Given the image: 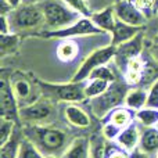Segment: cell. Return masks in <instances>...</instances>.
Instances as JSON below:
<instances>
[{
	"mask_svg": "<svg viewBox=\"0 0 158 158\" xmlns=\"http://www.w3.org/2000/svg\"><path fill=\"white\" fill-rule=\"evenodd\" d=\"M22 39L17 53L18 61L46 57V61L35 64L29 69L33 78L52 83L72 82L90 53L111 44V33L107 32L67 39L44 38L40 35Z\"/></svg>",
	"mask_w": 158,
	"mask_h": 158,
	"instance_id": "6da1fadb",
	"label": "cell"
},
{
	"mask_svg": "<svg viewBox=\"0 0 158 158\" xmlns=\"http://www.w3.org/2000/svg\"><path fill=\"white\" fill-rule=\"evenodd\" d=\"M67 126L60 122L52 125H22V132L24 136L43 153L44 157H63L72 140L77 137L72 136Z\"/></svg>",
	"mask_w": 158,
	"mask_h": 158,
	"instance_id": "7a4b0ae2",
	"label": "cell"
},
{
	"mask_svg": "<svg viewBox=\"0 0 158 158\" xmlns=\"http://www.w3.org/2000/svg\"><path fill=\"white\" fill-rule=\"evenodd\" d=\"M10 21L11 33H21L24 32H40L44 28V14L40 4H21L19 7L14 8L7 14ZM39 32V33H40Z\"/></svg>",
	"mask_w": 158,
	"mask_h": 158,
	"instance_id": "3957f363",
	"label": "cell"
},
{
	"mask_svg": "<svg viewBox=\"0 0 158 158\" xmlns=\"http://www.w3.org/2000/svg\"><path fill=\"white\" fill-rule=\"evenodd\" d=\"M61 104L54 103L53 100L42 96L35 103L19 108L22 125H52L58 123V112Z\"/></svg>",
	"mask_w": 158,
	"mask_h": 158,
	"instance_id": "277c9868",
	"label": "cell"
},
{
	"mask_svg": "<svg viewBox=\"0 0 158 158\" xmlns=\"http://www.w3.org/2000/svg\"><path fill=\"white\" fill-rule=\"evenodd\" d=\"M39 87L42 90V96L53 100L57 104H68V103H83L87 100L83 82H64V83H52L38 79Z\"/></svg>",
	"mask_w": 158,
	"mask_h": 158,
	"instance_id": "5b68a950",
	"label": "cell"
},
{
	"mask_svg": "<svg viewBox=\"0 0 158 158\" xmlns=\"http://www.w3.org/2000/svg\"><path fill=\"white\" fill-rule=\"evenodd\" d=\"M129 89H131V86L123 79L122 82L115 81L114 83H111V86L108 87L107 92L89 100L90 112L97 119L101 121L110 111L125 104V97L126 93L129 92Z\"/></svg>",
	"mask_w": 158,
	"mask_h": 158,
	"instance_id": "8992f818",
	"label": "cell"
},
{
	"mask_svg": "<svg viewBox=\"0 0 158 158\" xmlns=\"http://www.w3.org/2000/svg\"><path fill=\"white\" fill-rule=\"evenodd\" d=\"M40 7L44 14V28L42 32L69 27L79 18H82L63 0H43L40 3Z\"/></svg>",
	"mask_w": 158,
	"mask_h": 158,
	"instance_id": "52a82bcc",
	"label": "cell"
},
{
	"mask_svg": "<svg viewBox=\"0 0 158 158\" xmlns=\"http://www.w3.org/2000/svg\"><path fill=\"white\" fill-rule=\"evenodd\" d=\"M31 77L27 72H21V71H13V74L8 75L14 94H15L17 100H18L19 108L29 106V104L35 103L38 98L42 97V90L39 87L38 79L36 78L32 79Z\"/></svg>",
	"mask_w": 158,
	"mask_h": 158,
	"instance_id": "ba28073f",
	"label": "cell"
},
{
	"mask_svg": "<svg viewBox=\"0 0 158 158\" xmlns=\"http://www.w3.org/2000/svg\"><path fill=\"white\" fill-rule=\"evenodd\" d=\"M115 56H117V46H114L112 43L108 44V46H104V47H100V49L94 50V52L90 53L86 60L83 61L82 67L79 68L77 75H75L74 82L87 81L89 75L92 74L96 68L114 63Z\"/></svg>",
	"mask_w": 158,
	"mask_h": 158,
	"instance_id": "9c48e42d",
	"label": "cell"
},
{
	"mask_svg": "<svg viewBox=\"0 0 158 158\" xmlns=\"http://www.w3.org/2000/svg\"><path fill=\"white\" fill-rule=\"evenodd\" d=\"M0 110H2V118L10 119L21 126V117H19V104L14 94L13 86L8 75L3 69L2 78H0Z\"/></svg>",
	"mask_w": 158,
	"mask_h": 158,
	"instance_id": "30bf717a",
	"label": "cell"
},
{
	"mask_svg": "<svg viewBox=\"0 0 158 158\" xmlns=\"http://www.w3.org/2000/svg\"><path fill=\"white\" fill-rule=\"evenodd\" d=\"M97 33H103L100 28L94 25V22L90 18H79L77 22L72 25L61 29L56 31H44L38 35L44 36V38H56V39H67V38H79V36H89V35H97Z\"/></svg>",
	"mask_w": 158,
	"mask_h": 158,
	"instance_id": "8fae6325",
	"label": "cell"
},
{
	"mask_svg": "<svg viewBox=\"0 0 158 158\" xmlns=\"http://www.w3.org/2000/svg\"><path fill=\"white\" fill-rule=\"evenodd\" d=\"M144 50H146V35H144V29H143L135 38H132L131 40L117 46V56H115V60H114L115 67L122 74L128 61L131 58L142 56Z\"/></svg>",
	"mask_w": 158,
	"mask_h": 158,
	"instance_id": "7c38bea8",
	"label": "cell"
},
{
	"mask_svg": "<svg viewBox=\"0 0 158 158\" xmlns=\"http://www.w3.org/2000/svg\"><path fill=\"white\" fill-rule=\"evenodd\" d=\"M117 19L133 27H144L147 24V17L139 10L131 0H121L114 4Z\"/></svg>",
	"mask_w": 158,
	"mask_h": 158,
	"instance_id": "4fadbf2b",
	"label": "cell"
},
{
	"mask_svg": "<svg viewBox=\"0 0 158 158\" xmlns=\"http://www.w3.org/2000/svg\"><path fill=\"white\" fill-rule=\"evenodd\" d=\"M63 118L71 128L85 131L92 125L90 114L81 106V103H68L63 104Z\"/></svg>",
	"mask_w": 158,
	"mask_h": 158,
	"instance_id": "5bb4252c",
	"label": "cell"
},
{
	"mask_svg": "<svg viewBox=\"0 0 158 158\" xmlns=\"http://www.w3.org/2000/svg\"><path fill=\"white\" fill-rule=\"evenodd\" d=\"M140 135H142V125L135 119L133 122L129 123L126 128H123L122 131H121L119 136L117 137L115 142L122 148H125L126 151L131 153V151H133L136 147H139Z\"/></svg>",
	"mask_w": 158,
	"mask_h": 158,
	"instance_id": "9a60e30c",
	"label": "cell"
},
{
	"mask_svg": "<svg viewBox=\"0 0 158 158\" xmlns=\"http://www.w3.org/2000/svg\"><path fill=\"white\" fill-rule=\"evenodd\" d=\"M135 119H136V111L128 108L126 106H121V107L114 108L112 111H110L108 114L100 121V123L110 122V123L117 125L118 128L123 129V128H126L129 123L133 122Z\"/></svg>",
	"mask_w": 158,
	"mask_h": 158,
	"instance_id": "2e32d148",
	"label": "cell"
},
{
	"mask_svg": "<svg viewBox=\"0 0 158 158\" xmlns=\"http://www.w3.org/2000/svg\"><path fill=\"white\" fill-rule=\"evenodd\" d=\"M90 19L94 22V25L97 28H100L103 32L111 33L115 28V24H117V15H115V10L114 6L111 7H106L101 8L98 11H94V13L90 15Z\"/></svg>",
	"mask_w": 158,
	"mask_h": 158,
	"instance_id": "e0dca14e",
	"label": "cell"
},
{
	"mask_svg": "<svg viewBox=\"0 0 158 158\" xmlns=\"http://www.w3.org/2000/svg\"><path fill=\"white\" fill-rule=\"evenodd\" d=\"M144 29V27H133V25L125 24V22L118 19L115 24L114 31L111 32V43L114 46H119V44L125 43V42L131 40L132 38L140 33Z\"/></svg>",
	"mask_w": 158,
	"mask_h": 158,
	"instance_id": "ac0fdd59",
	"label": "cell"
},
{
	"mask_svg": "<svg viewBox=\"0 0 158 158\" xmlns=\"http://www.w3.org/2000/svg\"><path fill=\"white\" fill-rule=\"evenodd\" d=\"M61 158H92V144L86 136H77Z\"/></svg>",
	"mask_w": 158,
	"mask_h": 158,
	"instance_id": "d6986e66",
	"label": "cell"
},
{
	"mask_svg": "<svg viewBox=\"0 0 158 158\" xmlns=\"http://www.w3.org/2000/svg\"><path fill=\"white\" fill-rule=\"evenodd\" d=\"M147 98H148V90L146 87L142 86L131 87L129 92L126 93L123 106H126L128 108L133 110V111H139L143 107L147 106Z\"/></svg>",
	"mask_w": 158,
	"mask_h": 158,
	"instance_id": "ffe728a7",
	"label": "cell"
},
{
	"mask_svg": "<svg viewBox=\"0 0 158 158\" xmlns=\"http://www.w3.org/2000/svg\"><path fill=\"white\" fill-rule=\"evenodd\" d=\"M139 147L143 151L148 153L150 156L157 157L158 154V128H143L142 126V135H140Z\"/></svg>",
	"mask_w": 158,
	"mask_h": 158,
	"instance_id": "44dd1931",
	"label": "cell"
},
{
	"mask_svg": "<svg viewBox=\"0 0 158 158\" xmlns=\"http://www.w3.org/2000/svg\"><path fill=\"white\" fill-rule=\"evenodd\" d=\"M22 139H24V132H22V126H17L14 131L13 136L0 146V158H17L19 150V144H21Z\"/></svg>",
	"mask_w": 158,
	"mask_h": 158,
	"instance_id": "7402d4cb",
	"label": "cell"
},
{
	"mask_svg": "<svg viewBox=\"0 0 158 158\" xmlns=\"http://www.w3.org/2000/svg\"><path fill=\"white\" fill-rule=\"evenodd\" d=\"M21 39L18 33H7V35H0V56L2 60H4L7 56H14L18 53L21 46Z\"/></svg>",
	"mask_w": 158,
	"mask_h": 158,
	"instance_id": "603a6c76",
	"label": "cell"
},
{
	"mask_svg": "<svg viewBox=\"0 0 158 158\" xmlns=\"http://www.w3.org/2000/svg\"><path fill=\"white\" fill-rule=\"evenodd\" d=\"M136 121L143 128H154L158 125V108L153 107H143L136 111Z\"/></svg>",
	"mask_w": 158,
	"mask_h": 158,
	"instance_id": "cb8c5ba5",
	"label": "cell"
},
{
	"mask_svg": "<svg viewBox=\"0 0 158 158\" xmlns=\"http://www.w3.org/2000/svg\"><path fill=\"white\" fill-rule=\"evenodd\" d=\"M110 86H111V82L106 81V79H87L86 86H85V93H86L87 100L103 94L104 92L108 90Z\"/></svg>",
	"mask_w": 158,
	"mask_h": 158,
	"instance_id": "d4e9b609",
	"label": "cell"
},
{
	"mask_svg": "<svg viewBox=\"0 0 158 158\" xmlns=\"http://www.w3.org/2000/svg\"><path fill=\"white\" fill-rule=\"evenodd\" d=\"M17 158H44V156L29 139H27V137L24 136L21 144H19V150H18Z\"/></svg>",
	"mask_w": 158,
	"mask_h": 158,
	"instance_id": "484cf974",
	"label": "cell"
},
{
	"mask_svg": "<svg viewBox=\"0 0 158 158\" xmlns=\"http://www.w3.org/2000/svg\"><path fill=\"white\" fill-rule=\"evenodd\" d=\"M67 6L72 8L75 13H78L81 17L85 18H90V15L93 14L92 7L89 4V0H63Z\"/></svg>",
	"mask_w": 158,
	"mask_h": 158,
	"instance_id": "4316f807",
	"label": "cell"
},
{
	"mask_svg": "<svg viewBox=\"0 0 158 158\" xmlns=\"http://www.w3.org/2000/svg\"><path fill=\"white\" fill-rule=\"evenodd\" d=\"M17 126L18 125H17L15 122L0 117V146L4 144V143L13 136V133H14Z\"/></svg>",
	"mask_w": 158,
	"mask_h": 158,
	"instance_id": "83f0119b",
	"label": "cell"
},
{
	"mask_svg": "<svg viewBox=\"0 0 158 158\" xmlns=\"http://www.w3.org/2000/svg\"><path fill=\"white\" fill-rule=\"evenodd\" d=\"M144 15L147 19L154 18V0H131Z\"/></svg>",
	"mask_w": 158,
	"mask_h": 158,
	"instance_id": "f1b7e54d",
	"label": "cell"
},
{
	"mask_svg": "<svg viewBox=\"0 0 158 158\" xmlns=\"http://www.w3.org/2000/svg\"><path fill=\"white\" fill-rule=\"evenodd\" d=\"M121 131H122V129L118 128V126L114 125V123H110V122L101 123V133H103V136L108 140H112V142L117 140V137L119 136Z\"/></svg>",
	"mask_w": 158,
	"mask_h": 158,
	"instance_id": "f546056e",
	"label": "cell"
},
{
	"mask_svg": "<svg viewBox=\"0 0 158 158\" xmlns=\"http://www.w3.org/2000/svg\"><path fill=\"white\" fill-rule=\"evenodd\" d=\"M148 98H147V107L158 108V79L148 87Z\"/></svg>",
	"mask_w": 158,
	"mask_h": 158,
	"instance_id": "4dcf8cb0",
	"label": "cell"
},
{
	"mask_svg": "<svg viewBox=\"0 0 158 158\" xmlns=\"http://www.w3.org/2000/svg\"><path fill=\"white\" fill-rule=\"evenodd\" d=\"M117 3V0H89V4L92 7V11H98L101 8H106V7H111Z\"/></svg>",
	"mask_w": 158,
	"mask_h": 158,
	"instance_id": "1f68e13d",
	"label": "cell"
},
{
	"mask_svg": "<svg viewBox=\"0 0 158 158\" xmlns=\"http://www.w3.org/2000/svg\"><path fill=\"white\" fill-rule=\"evenodd\" d=\"M11 33L10 21H8L7 15H0V35H7Z\"/></svg>",
	"mask_w": 158,
	"mask_h": 158,
	"instance_id": "d6a6232c",
	"label": "cell"
},
{
	"mask_svg": "<svg viewBox=\"0 0 158 158\" xmlns=\"http://www.w3.org/2000/svg\"><path fill=\"white\" fill-rule=\"evenodd\" d=\"M129 158H156V157H153V156H150L148 153L143 151L140 147H136L133 151L129 153Z\"/></svg>",
	"mask_w": 158,
	"mask_h": 158,
	"instance_id": "836d02e7",
	"label": "cell"
},
{
	"mask_svg": "<svg viewBox=\"0 0 158 158\" xmlns=\"http://www.w3.org/2000/svg\"><path fill=\"white\" fill-rule=\"evenodd\" d=\"M148 52L156 58V61H158V43H151L150 47H148Z\"/></svg>",
	"mask_w": 158,
	"mask_h": 158,
	"instance_id": "e575fe53",
	"label": "cell"
},
{
	"mask_svg": "<svg viewBox=\"0 0 158 158\" xmlns=\"http://www.w3.org/2000/svg\"><path fill=\"white\" fill-rule=\"evenodd\" d=\"M6 2L8 3V4L11 6V8H17V7H19V6L22 4V3H24V0H6Z\"/></svg>",
	"mask_w": 158,
	"mask_h": 158,
	"instance_id": "d590c367",
	"label": "cell"
},
{
	"mask_svg": "<svg viewBox=\"0 0 158 158\" xmlns=\"http://www.w3.org/2000/svg\"><path fill=\"white\" fill-rule=\"evenodd\" d=\"M43 0H24L22 4H40Z\"/></svg>",
	"mask_w": 158,
	"mask_h": 158,
	"instance_id": "8d00e7d4",
	"label": "cell"
},
{
	"mask_svg": "<svg viewBox=\"0 0 158 158\" xmlns=\"http://www.w3.org/2000/svg\"><path fill=\"white\" fill-rule=\"evenodd\" d=\"M154 17H158V0H154Z\"/></svg>",
	"mask_w": 158,
	"mask_h": 158,
	"instance_id": "74e56055",
	"label": "cell"
},
{
	"mask_svg": "<svg viewBox=\"0 0 158 158\" xmlns=\"http://www.w3.org/2000/svg\"><path fill=\"white\" fill-rule=\"evenodd\" d=\"M153 43H158V32L153 36Z\"/></svg>",
	"mask_w": 158,
	"mask_h": 158,
	"instance_id": "f35d334b",
	"label": "cell"
},
{
	"mask_svg": "<svg viewBox=\"0 0 158 158\" xmlns=\"http://www.w3.org/2000/svg\"><path fill=\"white\" fill-rule=\"evenodd\" d=\"M44 158H61V157H56V156H47V157H44Z\"/></svg>",
	"mask_w": 158,
	"mask_h": 158,
	"instance_id": "ab89813d",
	"label": "cell"
},
{
	"mask_svg": "<svg viewBox=\"0 0 158 158\" xmlns=\"http://www.w3.org/2000/svg\"><path fill=\"white\" fill-rule=\"evenodd\" d=\"M156 158H158V154H157V157H156Z\"/></svg>",
	"mask_w": 158,
	"mask_h": 158,
	"instance_id": "60d3db41",
	"label": "cell"
},
{
	"mask_svg": "<svg viewBox=\"0 0 158 158\" xmlns=\"http://www.w3.org/2000/svg\"><path fill=\"white\" fill-rule=\"evenodd\" d=\"M117 2H121V0H117Z\"/></svg>",
	"mask_w": 158,
	"mask_h": 158,
	"instance_id": "b9f144b4",
	"label": "cell"
},
{
	"mask_svg": "<svg viewBox=\"0 0 158 158\" xmlns=\"http://www.w3.org/2000/svg\"><path fill=\"white\" fill-rule=\"evenodd\" d=\"M157 128H158V125H157Z\"/></svg>",
	"mask_w": 158,
	"mask_h": 158,
	"instance_id": "7bdbcfd3",
	"label": "cell"
},
{
	"mask_svg": "<svg viewBox=\"0 0 158 158\" xmlns=\"http://www.w3.org/2000/svg\"><path fill=\"white\" fill-rule=\"evenodd\" d=\"M157 18H158V17H157Z\"/></svg>",
	"mask_w": 158,
	"mask_h": 158,
	"instance_id": "ee69618b",
	"label": "cell"
}]
</instances>
